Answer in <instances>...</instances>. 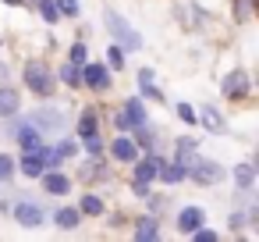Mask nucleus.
Here are the masks:
<instances>
[{
  "label": "nucleus",
  "mask_w": 259,
  "mask_h": 242,
  "mask_svg": "<svg viewBox=\"0 0 259 242\" xmlns=\"http://www.w3.org/2000/svg\"><path fill=\"white\" fill-rule=\"evenodd\" d=\"M114 82H117V75L103 64V61H85L82 64V93H89V96H107V93H114Z\"/></svg>",
  "instance_id": "9d476101"
},
{
  "label": "nucleus",
  "mask_w": 259,
  "mask_h": 242,
  "mask_svg": "<svg viewBox=\"0 0 259 242\" xmlns=\"http://www.w3.org/2000/svg\"><path fill=\"white\" fill-rule=\"evenodd\" d=\"M185 182H188V167L178 164V160H170V157H163V160H160V171H156V185L178 189V185H185Z\"/></svg>",
  "instance_id": "393cba45"
},
{
  "label": "nucleus",
  "mask_w": 259,
  "mask_h": 242,
  "mask_svg": "<svg viewBox=\"0 0 259 242\" xmlns=\"http://www.w3.org/2000/svg\"><path fill=\"white\" fill-rule=\"evenodd\" d=\"M54 72H57V86H61V89H68V93H82V68H78V64L61 61V64H54Z\"/></svg>",
  "instance_id": "bb28decb"
},
{
  "label": "nucleus",
  "mask_w": 259,
  "mask_h": 242,
  "mask_svg": "<svg viewBox=\"0 0 259 242\" xmlns=\"http://www.w3.org/2000/svg\"><path fill=\"white\" fill-rule=\"evenodd\" d=\"M0 54H4V40H0Z\"/></svg>",
  "instance_id": "49530a36"
},
{
  "label": "nucleus",
  "mask_w": 259,
  "mask_h": 242,
  "mask_svg": "<svg viewBox=\"0 0 259 242\" xmlns=\"http://www.w3.org/2000/svg\"><path fill=\"white\" fill-rule=\"evenodd\" d=\"M64 61H71V64H85L89 61V40H71L68 43V50H64Z\"/></svg>",
  "instance_id": "f704fd0d"
},
{
  "label": "nucleus",
  "mask_w": 259,
  "mask_h": 242,
  "mask_svg": "<svg viewBox=\"0 0 259 242\" xmlns=\"http://www.w3.org/2000/svg\"><path fill=\"white\" fill-rule=\"evenodd\" d=\"M188 238H192V242H220V238H224V231H217V228H209V224H199Z\"/></svg>",
  "instance_id": "ea45409f"
},
{
  "label": "nucleus",
  "mask_w": 259,
  "mask_h": 242,
  "mask_svg": "<svg viewBox=\"0 0 259 242\" xmlns=\"http://www.w3.org/2000/svg\"><path fill=\"white\" fill-rule=\"evenodd\" d=\"M103 29H107V36H110L114 43H121L128 54H142V50H146L142 32H139V29H135L121 11H117V8H110V4L103 8Z\"/></svg>",
  "instance_id": "39448f33"
},
{
  "label": "nucleus",
  "mask_w": 259,
  "mask_h": 242,
  "mask_svg": "<svg viewBox=\"0 0 259 242\" xmlns=\"http://www.w3.org/2000/svg\"><path fill=\"white\" fill-rule=\"evenodd\" d=\"M36 15H39V22L47 25V29H57L61 25V11H57V4H54V0H36Z\"/></svg>",
  "instance_id": "473e14b6"
},
{
  "label": "nucleus",
  "mask_w": 259,
  "mask_h": 242,
  "mask_svg": "<svg viewBox=\"0 0 259 242\" xmlns=\"http://www.w3.org/2000/svg\"><path fill=\"white\" fill-rule=\"evenodd\" d=\"M15 79H18L22 93H29L32 100H57V93H61L54 61H50L47 54H29V57H22Z\"/></svg>",
  "instance_id": "f257e3e1"
},
{
  "label": "nucleus",
  "mask_w": 259,
  "mask_h": 242,
  "mask_svg": "<svg viewBox=\"0 0 259 242\" xmlns=\"http://www.w3.org/2000/svg\"><path fill=\"white\" fill-rule=\"evenodd\" d=\"M227 178L234 189H259V160L255 157H245L238 164L227 167Z\"/></svg>",
  "instance_id": "6ab92c4d"
},
{
  "label": "nucleus",
  "mask_w": 259,
  "mask_h": 242,
  "mask_svg": "<svg viewBox=\"0 0 259 242\" xmlns=\"http://www.w3.org/2000/svg\"><path fill=\"white\" fill-rule=\"evenodd\" d=\"M153 185H146V182H135V178H128V192H132V199H142L146 192H149Z\"/></svg>",
  "instance_id": "a19ab883"
},
{
  "label": "nucleus",
  "mask_w": 259,
  "mask_h": 242,
  "mask_svg": "<svg viewBox=\"0 0 259 242\" xmlns=\"http://www.w3.org/2000/svg\"><path fill=\"white\" fill-rule=\"evenodd\" d=\"M227 235H231V238H255L252 228H248L245 206H231V210H227Z\"/></svg>",
  "instance_id": "c756f323"
},
{
  "label": "nucleus",
  "mask_w": 259,
  "mask_h": 242,
  "mask_svg": "<svg viewBox=\"0 0 259 242\" xmlns=\"http://www.w3.org/2000/svg\"><path fill=\"white\" fill-rule=\"evenodd\" d=\"M209 221V214H206V206L202 203H185V206H178V214H174V231L178 235H192L199 224H206Z\"/></svg>",
  "instance_id": "a211bd4d"
},
{
  "label": "nucleus",
  "mask_w": 259,
  "mask_h": 242,
  "mask_svg": "<svg viewBox=\"0 0 259 242\" xmlns=\"http://www.w3.org/2000/svg\"><path fill=\"white\" fill-rule=\"evenodd\" d=\"M170 15H174L178 29L188 32V36H209L213 32V22H217L213 11L202 8V0H174Z\"/></svg>",
  "instance_id": "f03ea898"
},
{
  "label": "nucleus",
  "mask_w": 259,
  "mask_h": 242,
  "mask_svg": "<svg viewBox=\"0 0 259 242\" xmlns=\"http://www.w3.org/2000/svg\"><path fill=\"white\" fill-rule=\"evenodd\" d=\"M15 178H18V164H15V153L0 150V185H4V189H11V185H15Z\"/></svg>",
  "instance_id": "72a5a7b5"
},
{
  "label": "nucleus",
  "mask_w": 259,
  "mask_h": 242,
  "mask_svg": "<svg viewBox=\"0 0 259 242\" xmlns=\"http://www.w3.org/2000/svg\"><path fill=\"white\" fill-rule=\"evenodd\" d=\"M25 118L50 139V135H61V132H68V125H71V114L57 103V100H39L32 111H25Z\"/></svg>",
  "instance_id": "0eeeda50"
},
{
  "label": "nucleus",
  "mask_w": 259,
  "mask_h": 242,
  "mask_svg": "<svg viewBox=\"0 0 259 242\" xmlns=\"http://www.w3.org/2000/svg\"><path fill=\"white\" fill-rule=\"evenodd\" d=\"M54 150L61 153V160H64V164H71V160H78V157H82V146H78V139H75V135H68V132L54 135Z\"/></svg>",
  "instance_id": "2f4dec72"
},
{
  "label": "nucleus",
  "mask_w": 259,
  "mask_h": 242,
  "mask_svg": "<svg viewBox=\"0 0 259 242\" xmlns=\"http://www.w3.org/2000/svg\"><path fill=\"white\" fill-rule=\"evenodd\" d=\"M11 214V196H0V217Z\"/></svg>",
  "instance_id": "c03bdc74"
},
{
  "label": "nucleus",
  "mask_w": 259,
  "mask_h": 242,
  "mask_svg": "<svg viewBox=\"0 0 259 242\" xmlns=\"http://www.w3.org/2000/svg\"><path fill=\"white\" fill-rule=\"evenodd\" d=\"M22 4H25V8H32V4H36V0H22Z\"/></svg>",
  "instance_id": "a18cd8bd"
},
{
  "label": "nucleus",
  "mask_w": 259,
  "mask_h": 242,
  "mask_svg": "<svg viewBox=\"0 0 259 242\" xmlns=\"http://www.w3.org/2000/svg\"><path fill=\"white\" fill-rule=\"evenodd\" d=\"M75 164V171H71V178H75V185H82V189H103V185H110L114 182V175H117V167L107 160V153H100V157H78V160H71Z\"/></svg>",
  "instance_id": "20e7f679"
},
{
  "label": "nucleus",
  "mask_w": 259,
  "mask_h": 242,
  "mask_svg": "<svg viewBox=\"0 0 259 242\" xmlns=\"http://www.w3.org/2000/svg\"><path fill=\"white\" fill-rule=\"evenodd\" d=\"M25 111V93H22V86L11 79V82H0V121L4 118H15V114H22Z\"/></svg>",
  "instance_id": "aec40b11"
},
{
  "label": "nucleus",
  "mask_w": 259,
  "mask_h": 242,
  "mask_svg": "<svg viewBox=\"0 0 259 242\" xmlns=\"http://www.w3.org/2000/svg\"><path fill=\"white\" fill-rule=\"evenodd\" d=\"M78 146H82V153H85V157H100V153H107V135H89V139H78Z\"/></svg>",
  "instance_id": "4c0bfd02"
},
{
  "label": "nucleus",
  "mask_w": 259,
  "mask_h": 242,
  "mask_svg": "<svg viewBox=\"0 0 259 242\" xmlns=\"http://www.w3.org/2000/svg\"><path fill=\"white\" fill-rule=\"evenodd\" d=\"M255 15H259V0H231V25L245 29L255 22Z\"/></svg>",
  "instance_id": "c85d7f7f"
},
{
  "label": "nucleus",
  "mask_w": 259,
  "mask_h": 242,
  "mask_svg": "<svg viewBox=\"0 0 259 242\" xmlns=\"http://www.w3.org/2000/svg\"><path fill=\"white\" fill-rule=\"evenodd\" d=\"M47 221L57 228V231H64V235H75V231H82V224H85V217H82V210L75 206V203H57L50 214H47Z\"/></svg>",
  "instance_id": "dca6fc26"
},
{
  "label": "nucleus",
  "mask_w": 259,
  "mask_h": 242,
  "mask_svg": "<svg viewBox=\"0 0 259 242\" xmlns=\"http://www.w3.org/2000/svg\"><path fill=\"white\" fill-rule=\"evenodd\" d=\"M195 128H202L206 135H224L227 128H231V121H227V114H224V107L220 103H195Z\"/></svg>",
  "instance_id": "4468645a"
},
{
  "label": "nucleus",
  "mask_w": 259,
  "mask_h": 242,
  "mask_svg": "<svg viewBox=\"0 0 259 242\" xmlns=\"http://www.w3.org/2000/svg\"><path fill=\"white\" fill-rule=\"evenodd\" d=\"M132 139H135V146H139V153H146V150H156V153H167V143H170V135L149 118V121H142V125H135L132 128Z\"/></svg>",
  "instance_id": "f8f14e48"
},
{
  "label": "nucleus",
  "mask_w": 259,
  "mask_h": 242,
  "mask_svg": "<svg viewBox=\"0 0 259 242\" xmlns=\"http://www.w3.org/2000/svg\"><path fill=\"white\" fill-rule=\"evenodd\" d=\"M75 206L82 210V217L85 221H103V214H107V196L100 192V189H82L78 192V199H75Z\"/></svg>",
  "instance_id": "4be33fe9"
},
{
  "label": "nucleus",
  "mask_w": 259,
  "mask_h": 242,
  "mask_svg": "<svg viewBox=\"0 0 259 242\" xmlns=\"http://www.w3.org/2000/svg\"><path fill=\"white\" fill-rule=\"evenodd\" d=\"M135 157H139V146H135L132 132H114V135H107V160H110L114 167H128Z\"/></svg>",
  "instance_id": "ddd939ff"
},
{
  "label": "nucleus",
  "mask_w": 259,
  "mask_h": 242,
  "mask_svg": "<svg viewBox=\"0 0 259 242\" xmlns=\"http://www.w3.org/2000/svg\"><path fill=\"white\" fill-rule=\"evenodd\" d=\"M89 36H93V29H89V25H82V22H78V25H75V40H89Z\"/></svg>",
  "instance_id": "37998d69"
},
{
  "label": "nucleus",
  "mask_w": 259,
  "mask_h": 242,
  "mask_svg": "<svg viewBox=\"0 0 259 242\" xmlns=\"http://www.w3.org/2000/svg\"><path fill=\"white\" fill-rule=\"evenodd\" d=\"M128 235H132L135 242H156V238H163V217L142 210V214H135V217L128 221Z\"/></svg>",
  "instance_id": "2eb2a0df"
},
{
  "label": "nucleus",
  "mask_w": 259,
  "mask_h": 242,
  "mask_svg": "<svg viewBox=\"0 0 259 242\" xmlns=\"http://www.w3.org/2000/svg\"><path fill=\"white\" fill-rule=\"evenodd\" d=\"M188 182L199 185V189H217V185L227 182V164H220L217 157H206L199 150L192 157V164H188Z\"/></svg>",
  "instance_id": "6e6552de"
},
{
  "label": "nucleus",
  "mask_w": 259,
  "mask_h": 242,
  "mask_svg": "<svg viewBox=\"0 0 259 242\" xmlns=\"http://www.w3.org/2000/svg\"><path fill=\"white\" fill-rule=\"evenodd\" d=\"M47 203H43V196H32V192H15L11 196V221L18 224V228H25V231H36V228H43L47 224Z\"/></svg>",
  "instance_id": "423d86ee"
},
{
  "label": "nucleus",
  "mask_w": 259,
  "mask_h": 242,
  "mask_svg": "<svg viewBox=\"0 0 259 242\" xmlns=\"http://www.w3.org/2000/svg\"><path fill=\"white\" fill-rule=\"evenodd\" d=\"M170 111H174V118H178L185 128H195V118H199V114H195V103H188V100H174Z\"/></svg>",
  "instance_id": "c9c22d12"
},
{
  "label": "nucleus",
  "mask_w": 259,
  "mask_h": 242,
  "mask_svg": "<svg viewBox=\"0 0 259 242\" xmlns=\"http://www.w3.org/2000/svg\"><path fill=\"white\" fill-rule=\"evenodd\" d=\"M36 185H39V196H47V199H68L75 192V178L68 167H47L36 178Z\"/></svg>",
  "instance_id": "9b49d317"
},
{
  "label": "nucleus",
  "mask_w": 259,
  "mask_h": 242,
  "mask_svg": "<svg viewBox=\"0 0 259 242\" xmlns=\"http://www.w3.org/2000/svg\"><path fill=\"white\" fill-rule=\"evenodd\" d=\"M57 11H61V22H78L82 18V0H54Z\"/></svg>",
  "instance_id": "e433bc0d"
},
{
  "label": "nucleus",
  "mask_w": 259,
  "mask_h": 242,
  "mask_svg": "<svg viewBox=\"0 0 259 242\" xmlns=\"http://www.w3.org/2000/svg\"><path fill=\"white\" fill-rule=\"evenodd\" d=\"M103 64H107L114 75H121V72L128 68V50H124L121 43H114V40H110V43H107V50H103Z\"/></svg>",
  "instance_id": "7c9ffc66"
},
{
  "label": "nucleus",
  "mask_w": 259,
  "mask_h": 242,
  "mask_svg": "<svg viewBox=\"0 0 259 242\" xmlns=\"http://www.w3.org/2000/svg\"><path fill=\"white\" fill-rule=\"evenodd\" d=\"M217 89H220V100L231 103V107L252 103V96H255V79H252V72H248L245 64H231V68L220 75Z\"/></svg>",
  "instance_id": "7ed1b4c3"
},
{
  "label": "nucleus",
  "mask_w": 259,
  "mask_h": 242,
  "mask_svg": "<svg viewBox=\"0 0 259 242\" xmlns=\"http://www.w3.org/2000/svg\"><path fill=\"white\" fill-rule=\"evenodd\" d=\"M11 143L18 146V150H39L43 143H47V135L25 118V111H22V121H18V128H15V135H11Z\"/></svg>",
  "instance_id": "5701e85b"
},
{
  "label": "nucleus",
  "mask_w": 259,
  "mask_h": 242,
  "mask_svg": "<svg viewBox=\"0 0 259 242\" xmlns=\"http://www.w3.org/2000/svg\"><path fill=\"white\" fill-rule=\"evenodd\" d=\"M103 217H107V228H110V231H124V228H128V221H132L124 210H110V206H107V214H103Z\"/></svg>",
  "instance_id": "58836bf2"
},
{
  "label": "nucleus",
  "mask_w": 259,
  "mask_h": 242,
  "mask_svg": "<svg viewBox=\"0 0 259 242\" xmlns=\"http://www.w3.org/2000/svg\"><path fill=\"white\" fill-rule=\"evenodd\" d=\"M15 164H18V178H25V182H36V178L47 171L39 150H18V153H15Z\"/></svg>",
  "instance_id": "b1692460"
},
{
  "label": "nucleus",
  "mask_w": 259,
  "mask_h": 242,
  "mask_svg": "<svg viewBox=\"0 0 259 242\" xmlns=\"http://www.w3.org/2000/svg\"><path fill=\"white\" fill-rule=\"evenodd\" d=\"M11 79H15V68H11L4 57H0V82H11Z\"/></svg>",
  "instance_id": "79ce46f5"
},
{
  "label": "nucleus",
  "mask_w": 259,
  "mask_h": 242,
  "mask_svg": "<svg viewBox=\"0 0 259 242\" xmlns=\"http://www.w3.org/2000/svg\"><path fill=\"white\" fill-rule=\"evenodd\" d=\"M135 93L146 100V103H167V93L160 89V79H156V68L142 64L135 68Z\"/></svg>",
  "instance_id": "f3484780"
},
{
  "label": "nucleus",
  "mask_w": 259,
  "mask_h": 242,
  "mask_svg": "<svg viewBox=\"0 0 259 242\" xmlns=\"http://www.w3.org/2000/svg\"><path fill=\"white\" fill-rule=\"evenodd\" d=\"M71 135L75 139H89V135H107V111L103 103H82L78 114L71 118Z\"/></svg>",
  "instance_id": "1a4fd4ad"
},
{
  "label": "nucleus",
  "mask_w": 259,
  "mask_h": 242,
  "mask_svg": "<svg viewBox=\"0 0 259 242\" xmlns=\"http://www.w3.org/2000/svg\"><path fill=\"white\" fill-rule=\"evenodd\" d=\"M117 107H121V114L128 118V125H132V128L153 118V114H149V103H146V100H142L139 93H132V96H124V100H121Z\"/></svg>",
  "instance_id": "a878e982"
},
{
  "label": "nucleus",
  "mask_w": 259,
  "mask_h": 242,
  "mask_svg": "<svg viewBox=\"0 0 259 242\" xmlns=\"http://www.w3.org/2000/svg\"><path fill=\"white\" fill-rule=\"evenodd\" d=\"M202 150V139L199 135H170V143H167V157L170 160H178V164H192V157Z\"/></svg>",
  "instance_id": "412c9836"
},
{
  "label": "nucleus",
  "mask_w": 259,
  "mask_h": 242,
  "mask_svg": "<svg viewBox=\"0 0 259 242\" xmlns=\"http://www.w3.org/2000/svg\"><path fill=\"white\" fill-rule=\"evenodd\" d=\"M139 203H142V210H149V214H156V217H167V214L174 210V196H170V192H156V185H153Z\"/></svg>",
  "instance_id": "cd10ccee"
}]
</instances>
